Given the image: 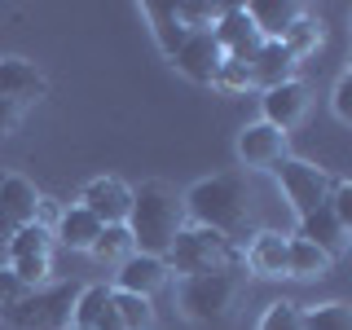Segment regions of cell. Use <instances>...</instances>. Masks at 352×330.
<instances>
[{
	"label": "cell",
	"instance_id": "cell-27",
	"mask_svg": "<svg viewBox=\"0 0 352 330\" xmlns=\"http://www.w3.org/2000/svg\"><path fill=\"white\" fill-rule=\"evenodd\" d=\"M304 330H352L348 304H313V308H304Z\"/></svg>",
	"mask_w": 352,
	"mask_h": 330
},
{
	"label": "cell",
	"instance_id": "cell-10",
	"mask_svg": "<svg viewBox=\"0 0 352 330\" xmlns=\"http://www.w3.org/2000/svg\"><path fill=\"white\" fill-rule=\"evenodd\" d=\"M212 36L220 44V53H225V58H234V62H251V53L264 44L260 31H256V22L247 18V9H242V5H225V14L216 18Z\"/></svg>",
	"mask_w": 352,
	"mask_h": 330
},
{
	"label": "cell",
	"instance_id": "cell-24",
	"mask_svg": "<svg viewBox=\"0 0 352 330\" xmlns=\"http://www.w3.org/2000/svg\"><path fill=\"white\" fill-rule=\"evenodd\" d=\"M110 300H115V291H106V286H84L80 295H75V313H71V326L80 330H93L97 317L110 308Z\"/></svg>",
	"mask_w": 352,
	"mask_h": 330
},
{
	"label": "cell",
	"instance_id": "cell-6",
	"mask_svg": "<svg viewBox=\"0 0 352 330\" xmlns=\"http://www.w3.org/2000/svg\"><path fill=\"white\" fill-rule=\"evenodd\" d=\"M273 176H278L282 194L291 198V207L300 216L326 207L330 190H335V176H326L322 168H313V163H304V159H278L273 163Z\"/></svg>",
	"mask_w": 352,
	"mask_h": 330
},
{
	"label": "cell",
	"instance_id": "cell-31",
	"mask_svg": "<svg viewBox=\"0 0 352 330\" xmlns=\"http://www.w3.org/2000/svg\"><path fill=\"white\" fill-rule=\"evenodd\" d=\"M27 291H31V286L22 282V278H18L14 269H0V308L18 304V300H22V295H27Z\"/></svg>",
	"mask_w": 352,
	"mask_h": 330
},
{
	"label": "cell",
	"instance_id": "cell-32",
	"mask_svg": "<svg viewBox=\"0 0 352 330\" xmlns=\"http://www.w3.org/2000/svg\"><path fill=\"white\" fill-rule=\"evenodd\" d=\"M335 115L352 119V75H344V80L335 84Z\"/></svg>",
	"mask_w": 352,
	"mask_h": 330
},
{
	"label": "cell",
	"instance_id": "cell-12",
	"mask_svg": "<svg viewBox=\"0 0 352 330\" xmlns=\"http://www.w3.org/2000/svg\"><path fill=\"white\" fill-rule=\"evenodd\" d=\"M308 115V88L300 80H286L278 88H264V124H273L278 132L295 128Z\"/></svg>",
	"mask_w": 352,
	"mask_h": 330
},
{
	"label": "cell",
	"instance_id": "cell-11",
	"mask_svg": "<svg viewBox=\"0 0 352 330\" xmlns=\"http://www.w3.org/2000/svg\"><path fill=\"white\" fill-rule=\"evenodd\" d=\"M238 159L247 168H269V163L286 159V132H278L273 124H247L238 132Z\"/></svg>",
	"mask_w": 352,
	"mask_h": 330
},
{
	"label": "cell",
	"instance_id": "cell-18",
	"mask_svg": "<svg viewBox=\"0 0 352 330\" xmlns=\"http://www.w3.org/2000/svg\"><path fill=\"white\" fill-rule=\"evenodd\" d=\"M0 207H5V216L14 220V225H36V207H40V194L36 185L27 181V176H5L0 181Z\"/></svg>",
	"mask_w": 352,
	"mask_h": 330
},
{
	"label": "cell",
	"instance_id": "cell-22",
	"mask_svg": "<svg viewBox=\"0 0 352 330\" xmlns=\"http://www.w3.org/2000/svg\"><path fill=\"white\" fill-rule=\"evenodd\" d=\"M146 18L154 22V40H159V49L172 58V53L185 44V36H190V31L176 22V9L172 5H146Z\"/></svg>",
	"mask_w": 352,
	"mask_h": 330
},
{
	"label": "cell",
	"instance_id": "cell-20",
	"mask_svg": "<svg viewBox=\"0 0 352 330\" xmlns=\"http://www.w3.org/2000/svg\"><path fill=\"white\" fill-rule=\"evenodd\" d=\"M97 234H102V220L84 212V207H71V212L58 216V242L66 251H88L97 242Z\"/></svg>",
	"mask_w": 352,
	"mask_h": 330
},
{
	"label": "cell",
	"instance_id": "cell-2",
	"mask_svg": "<svg viewBox=\"0 0 352 330\" xmlns=\"http://www.w3.org/2000/svg\"><path fill=\"white\" fill-rule=\"evenodd\" d=\"M238 291H242L238 269H212V273L181 278V313L203 330H220L234 317Z\"/></svg>",
	"mask_w": 352,
	"mask_h": 330
},
{
	"label": "cell",
	"instance_id": "cell-16",
	"mask_svg": "<svg viewBox=\"0 0 352 330\" xmlns=\"http://www.w3.org/2000/svg\"><path fill=\"white\" fill-rule=\"evenodd\" d=\"M247 71H251V84H264V88H278L291 80V71H295V58L282 49L278 40H264L256 53H251V62H247Z\"/></svg>",
	"mask_w": 352,
	"mask_h": 330
},
{
	"label": "cell",
	"instance_id": "cell-14",
	"mask_svg": "<svg viewBox=\"0 0 352 330\" xmlns=\"http://www.w3.org/2000/svg\"><path fill=\"white\" fill-rule=\"evenodd\" d=\"M115 282H119V291H124V295H141V300H150V295L168 282V264L154 260V256H137V251H132V256L119 264Z\"/></svg>",
	"mask_w": 352,
	"mask_h": 330
},
{
	"label": "cell",
	"instance_id": "cell-8",
	"mask_svg": "<svg viewBox=\"0 0 352 330\" xmlns=\"http://www.w3.org/2000/svg\"><path fill=\"white\" fill-rule=\"evenodd\" d=\"M220 62H225V53H220V44H216L212 31H190L185 44L172 53V66L185 75V80H194V84H212L216 71H220Z\"/></svg>",
	"mask_w": 352,
	"mask_h": 330
},
{
	"label": "cell",
	"instance_id": "cell-35",
	"mask_svg": "<svg viewBox=\"0 0 352 330\" xmlns=\"http://www.w3.org/2000/svg\"><path fill=\"white\" fill-rule=\"evenodd\" d=\"M0 269H9V251L5 247H0Z\"/></svg>",
	"mask_w": 352,
	"mask_h": 330
},
{
	"label": "cell",
	"instance_id": "cell-3",
	"mask_svg": "<svg viewBox=\"0 0 352 330\" xmlns=\"http://www.w3.org/2000/svg\"><path fill=\"white\" fill-rule=\"evenodd\" d=\"M185 212H190L203 229H216V234H234L247 220V190H242L238 176H212V181H198L190 194H185Z\"/></svg>",
	"mask_w": 352,
	"mask_h": 330
},
{
	"label": "cell",
	"instance_id": "cell-26",
	"mask_svg": "<svg viewBox=\"0 0 352 330\" xmlns=\"http://www.w3.org/2000/svg\"><path fill=\"white\" fill-rule=\"evenodd\" d=\"M115 313H119V322H124V330H150L154 326V308L150 300H141V295H124V291H115Z\"/></svg>",
	"mask_w": 352,
	"mask_h": 330
},
{
	"label": "cell",
	"instance_id": "cell-29",
	"mask_svg": "<svg viewBox=\"0 0 352 330\" xmlns=\"http://www.w3.org/2000/svg\"><path fill=\"white\" fill-rule=\"evenodd\" d=\"M172 9H176V22H181L185 31H207L225 14V5H172Z\"/></svg>",
	"mask_w": 352,
	"mask_h": 330
},
{
	"label": "cell",
	"instance_id": "cell-33",
	"mask_svg": "<svg viewBox=\"0 0 352 330\" xmlns=\"http://www.w3.org/2000/svg\"><path fill=\"white\" fill-rule=\"evenodd\" d=\"M18 115H22V106L9 102V97H0V137H9V132L18 128Z\"/></svg>",
	"mask_w": 352,
	"mask_h": 330
},
{
	"label": "cell",
	"instance_id": "cell-13",
	"mask_svg": "<svg viewBox=\"0 0 352 330\" xmlns=\"http://www.w3.org/2000/svg\"><path fill=\"white\" fill-rule=\"evenodd\" d=\"M295 238L313 242L326 260H339V256H344V247H348V229L339 225V216L330 212V203L317 207V212H308V216H300V234H295Z\"/></svg>",
	"mask_w": 352,
	"mask_h": 330
},
{
	"label": "cell",
	"instance_id": "cell-15",
	"mask_svg": "<svg viewBox=\"0 0 352 330\" xmlns=\"http://www.w3.org/2000/svg\"><path fill=\"white\" fill-rule=\"evenodd\" d=\"M0 97L9 102H36L44 97V75L27 58H0Z\"/></svg>",
	"mask_w": 352,
	"mask_h": 330
},
{
	"label": "cell",
	"instance_id": "cell-5",
	"mask_svg": "<svg viewBox=\"0 0 352 330\" xmlns=\"http://www.w3.org/2000/svg\"><path fill=\"white\" fill-rule=\"evenodd\" d=\"M163 260H168L176 273L194 278V273H212V269H234V247H229L225 234L198 225V229H181Z\"/></svg>",
	"mask_w": 352,
	"mask_h": 330
},
{
	"label": "cell",
	"instance_id": "cell-21",
	"mask_svg": "<svg viewBox=\"0 0 352 330\" xmlns=\"http://www.w3.org/2000/svg\"><path fill=\"white\" fill-rule=\"evenodd\" d=\"M326 269H330V260L313 247V242L286 238V278H322Z\"/></svg>",
	"mask_w": 352,
	"mask_h": 330
},
{
	"label": "cell",
	"instance_id": "cell-17",
	"mask_svg": "<svg viewBox=\"0 0 352 330\" xmlns=\"http://www.w3.org/2000/svg\"><path fill=\"white\" fill-rule=\"evenodd\" d=\"M242 9L256 22L260 40H282L286 27L300 18V5H291V0H251V5H242Z\"/></svg>",
	"mask_w": 352,
	"mask_h": 330
},
{
	"label": "cell",
	"instance_id": "cell-23",
	"mask_svg": "<svg viewBox=\"0 0 352 330\" xmlns=\"http://www.w3.org/2000/svg\"><path fill=\"white\" fill-rule=\"evenodd\" d=\"M278 44H282L286 53H291L295 62H300V58H308V53L322 49V22H313V18H304V14H300V18L291 22V27H286V36H282Z\"/></svg>",
	"mask_w": 352,
	"mask_h": 330
},
{
	"label": "cell",
	"instance_id": "cell-7",
	"mask_svg": "<svg viewBox=\"0 0 352 330\" xmlns=\"http://www.w3.org/2000/svg\"><path fill=\"white\" fill-rule=\"evenodd\" d=\"M5 251H9V269H14L31 291L53 273V234L40 225V220H36V225H22L18 234L9 238Z\"/></svg>",
	"mask_w": 352,
	"mask_h": 330
},
{
	"label": "cell",
	"instance_id": "cell-4",
	"mask_svg": "<svg viewBox=\"0 0 352 330\" xmlns=\"http://www.w3.org/2000/svg\"><path fill=\"white\" fill-rule=\"evenodd\" d=\"M75 295H80L75 286H36L18 304L0 308V317L18 330H71Z\"/></svg>",
	"mask_w": 352,
	"mask_h": 330
},
{
	"label": "cell",
	"instance_id": "cell-9",
	"mask_svg": "<svg viewBox=\"0 0 352 330\" xmlns=\"http://www.w3.org/2000/svg\"><path fill=\"white\" fill-rule=\"evenodd\" d=\"M80 207L93 212L102 225H128V212H132V190L115 176H97V181L84 185L80 194Z\"/></svg>",
	"mask_w": 352,
	"mask_h": 330
},
{
	"label": "cell",
	"instance_id": "cell-30",
	"mask_svg": "<svg viewBox=\"0 0 352 330\" xmlns=\"http://www.w3.org/2000/svg\"><path fill=\"white\" fill-rule=\"evenodd\" d=\"M216 88H225V93H242V88H251V71H247V62H234V58H225L220 62V71H216Z\"/></svg>",
	"mask_w": 352,
	"mask_h": 330
},
{
	"label": "cell",
	"instance_id": "cell-19",
	"mask_svg": "<svg viewBox=\"0 0 352 330\" xmlns=\"http://www.w3.org/2000/svg\"><path fill=\"white\" fill-rule=\"evenodd\" d=\"M247 264H251V273H260V278H286V238L273 234V229L256 234L251 247H247Z\"/></svg>",
	"mask_w": 352,
	"mask_h": 330
},
{
	"label": "cell",
	"instance_id": "cell-1",
	"mask_svg": "<svg viewBox=\"0 0 352 330\" xmlns=\"http://www.w3.org/2000/svg\"><path fill=\"white\" fill-rule=\"evenodd\" d=\"M181 229H185V203L163 181H146L141 190H132L128 234H132V251H137V256L163 260Z\"/></svg>",
	"mask_w": 352,
	"mask_h": 330
},
{
	"label": "cell",
	"instance_id": "cell-25",
	"mask_svg": "<svg viewBox=\"0 0 352 330\" xmlns=\"http://www.w3.org/2000/svg\"><path fill=\"white\" fill-rule=\"evenodd\" d=\"M97 260H106V264H124L132 256V234H128V225H102V234H97L93 247Z\"/></svg>",
	"mask_w": 352,
	"mask_h": 330
},
{
	"label": "cell",
	"instance_id": "cell-34",
	"mask_svg": "<svg viewBox=\"0 0 352 330\" xmlns=\"http://www.w3.org/2000/svg\"><path fill=\"white\" fill-rule=\"evenodd\" d=\"M14 234H18V225L5 216V207H0V247H9V238H14Z\"/></svg>",
	"mask_w": 352,
	"mask_h": 330
},
{
	"label": "cell",
	"instance_id": "cell-28",
	"mask_svg": "<svg viewBox=\"0 0 352 330\" xmlns=\"http://www.w3.org/2000/svg\"><path fill=\"white\" fill-rule=\"evenodd\" d=\"M260 330H304V308H295V304H269L264 308V317H260Z\"/></svg>",
	"mask_w": 352,
	"mask_h": 330
}]
</instances>
